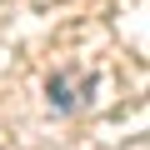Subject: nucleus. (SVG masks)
Segmentation results:
<instances>
[{
	"instance_id": "1",
	"label": "nucleus",
	"mask_w": 150,
	"mask_h": 150,
	"mask_svg": "<svg viewBox=\"0 0 150 150\" xmlns=\"http://www.w3.org/2000/svg\"><path fill=\"white\" fill-rule=\"evenodd\" d=\"M85 95H90V75H55V80H50V105L65 110V115L80 110Z\"/></svg>"
}]
</instances>
